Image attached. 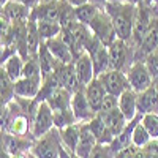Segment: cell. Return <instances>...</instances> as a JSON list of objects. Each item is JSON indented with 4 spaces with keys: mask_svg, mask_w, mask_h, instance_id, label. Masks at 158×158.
<instances>
[{
    "mask_svg": "<svg viewBox=\"0 0 158 158\" xmlns=\"http://www.w3.org/2000/svg\"><path fill=\"white\" fill-rule=\"evenodd\" d=\"M60 16V0L59 2H48L40 3L36 8L32 10L30 19L33 21H49V22H59Z\"/></svg>",
    "mask_w": 158,
    "mask_h": 158,
    "instance_id": "18",
    "label": "cell"
},
{
    "mask_svg": "<svg viewBox=\"0 0 158 158\" xmlns=\"http://www.w3.org/2000/svg\"><path fill=\"white\" fill-rule=\"evenodd\" d=\"M104 11L112 19L117 38L130 43L131 38H133V30H135L136 5L131 2H106Z\"/></svg>",
    "mask_w": 158,
    "mask_h": 158,
    "instance_id": "1",
    "label": "cell"
},
{
    "mask_svg": "<svg viewBox=\"0 0 158 158\" xmlns=\"http://www.w3.org/2000/svg\"><path fill=\"white\" fill-rule=\"evenodd\" d=\"M74 71H76L79 84H81L82 87L89 85L97 77L95 76V68H94V62H92V57H90L89 52H85V54H82L79 59L74 60Z\"/></svg>",
    "mask_w": 158,
    "mask_h": 158,
    "instance_id": "12",
    "label": "cell"
},
{
    "mask_svg": "<svg viewBox=\"0 0 158 158\" xmlns=\"http://www.w3.org/2000/svg\"><path fill=\"white\" fill-rule=\"evenodd\" d=\"M152 141L150 135L147 133V130L144 128V125L141 123V118L139 122L135 125L133 130V136H131V146H135L136 149H144L146 146H149V142Z\"/></svg>",
    "mask_w": 158,
    "mask_h": 158,
    "instance_id": "32",
    "label": "cell"
},
{
    "mask_svg": "<svg viewBox=\"0 0 158 158\" xmlns=\"http://www.w3.org/2000/svg\"><path fill=\"white\" fill-rule=\"evenodd\" d=\"M49 52L52 56H54V59L62 63V65H70V63H74V57H73V52L70 49V46L63 41V40L60 36L54 38V40H49V41H44Z\"/></svg>",
    "mask_w": 158,
    "mask_h": 158,
    "instance_id": "16",
    "label": "cell"
},
{
    "mask_svg": "<svg viewBox=\"0 0 158 158\" xmlns=\"http://www.w3.org/2000/svg\"><path fill=\"white\" fill-rule=\"evenodd\" d=\"M59 133H60V141L63 147L74 155L79 144V136H81V123H73L63 130H59Z\"/></svg>",
    "mask_w": 158,
    "mask_h": 158,
    "instance_id": "24",
    "label": "cell"
},
{
    "mask_svg": "<svg viewBox=\"0 0 158 158\" xmlns=\"http://www.w3.org/2000/svg\"><path fill=\"white\" fill-rule=\"evenodd\" d=\"M98 146V141L95 135L92 133L89 123H81V136H79V144L74 156L77 158H90L94 149Z\"/></svg>",
    "mask_w": 158,
    "mask_h": 158,
    "instance_id": "13",
    "label": "cell"
},
{
    "mask_svg": "<svg viewBox=\"0 0 158 158\" xmlns=\"http://www.w3.org/2000/svg\"><path fill=\"white\" fill-rule=\"evenodd\" d=\"M33 141L29 136H13L10 133H2V149L10 155H22L32 150Z\"/></svg>",
    "mask_w": 158,
    "mask_h": 158,
    "instance_id": "10",
    "label": "cell"
},
{
    "mask_svg": "<svg viewBox=\"0 0 158 158\" xmlns=\"http://www.w3.org/2000/svg\"><path fill=\"white\" fill-rule=\"evenodd\" d=\"M87 52L92 57V62H94V68H95V76L97 77L111 70L109 49L104 46L97 36H94V40L90 41V44L87 48Z\"/></svg>",
    "mask_w": 158,
    "mask_h": 158,
    "instance_id": "7",
    "label": "cell"
},
{
    "mask_svg": "<svg viewBox=\"0 0 158 158\" xmlns=\"http://www.w3.org/2000/svg\"><path fill=\"white\" fill-rule=\"evenodd\" d=\"M24 62L25 60L19 54H16V56H13L11 59H8L5 63H0V70L5 71L13 82H16V81H19V79L22 77Z\"/></svg>",
    "mask_w": 158,
    "mask_h": 158,
    "instance_id": "26",
    "label": "cell"
},
{
    "mask_svg": "<svg viewBox=\"0 0 158 158\" xmlns=\"http://www.w3.org/2000/svg\"><path fill=\"white\" fill-rule=\"evenodd\" d=\"M108 49H109L111 70L127 73L131 65L135 63V48L123 40L117 38Z\"/></svg>",
    "mask_w": 158,
    "mask_h": 158,
    "instance_id": "2",
    "label": "cell"
},
{
    "mask_svg": "<svg viewBox=\"0 0 158 158\" xmlns=\"http://www.w3.org/2000/svg\"><path fill=\"white\" fill-rule=\"evenodd\" d=\"M108 2H131V0H108Z\"/></svg>",
    "mask_w": 158,
    "mask_h": 158,
    "instance_id": "44",
    "label": "cell"
},
{
    "mask_svg": "<svg viewBox=\"0 0 158 158\" xmlns=\"http://www.w3.org/2000/svg\"><path fill=\"white\" fill-rule=\"evenodd\" d=\"M11 158H29L27 153H22V155H11Z\"/></svg>",
    "mask_w": 158,
    "mask_h": 158,
    "instance_id": "42",
    "label": "cell"
},
{
    "mask_svg": "<svg viewBox=\"0 0 158 158\" xmlns=\"http://www.w3.org/2000/svg\"><path fill=\"white\" fill-rule=\"evenodd\" d=\"M76 11L74 6H71L67 0H60V16H59V24L62 29H68L73 24H76Z\"/></svg>",
    "mask_w": 158,
    "mask_h": 158,
    "instance_id": "31",
    "label": "cell"
},
{
    "mask_svg": "<svg viewBox=\"0 0 158 158\" xmlns=\"http://www.w3.org/2000/svg\"><path fill=\"white\" fill-rule=\"evenodd\" d=\"M54 128H56L54 111L51 109V106L46 101H41L38 104V109H36V112L33 115V120H32V138L38 139V138L48 135Z\"/></svg>",
    "mask_w": 158,
    "mask_h": 158,
    "instance_id": "5",
    "label": "cell"
},
{
    "mask_svg": "<svg viewBox=\"0 0 158 158\" xmlns=\"http://www.w3.org/2000/svg\"><path fill=\"white\" fill-rule=\"evenodd\" d=\"M138 112L141 115L158 112V90L155 85H152L142 94H138Z\"/></svg>",
    "mask_w": 158,
    "mask_h": 158,
    "instance_id": "20",
    "label": "cell"
},
{
    "mask_svg": "<svg viewBox=\"0 0 158 158\" xmlns=\"http://www.w3.org/2000/svg\"><path fill=\"white\" fill-rule=\"evenodd\" d=\"M136 150H138V149H136L135 146H131V147H128V149H123V150H120L118 153H115L114 158H135Z\"/></svg>",
    "mask_w": 158,
    "mask_h": 158,
    "instance_id": "38",
    "label": "cell"
},
{
    "mask_svg": "<svg viewBox=\"0 0 158 158\" xmlns=\"http://www.w3.org/2000/svg\"><path fill=\"white\" fill-rule=\"evenodd\" d=\"M15 2H19V0H15Z\"/></svg>",
    "mask_w": 158,
    "mask_h": 158,
    "instance_id": "48",
    "label": "cell"
},
{
    "mask_svg": "<svg viewBox=\"0 0 158 158\" xmlns=\"http://www.w3.org/2000/svg\"><path fill=\"white\" fill-rule=\"evenodd\" d=\"M144 63H146L147 70L150 71L153 81H155V79H158V49L144 59Z\"/></svg>",
    "mask_w": 158,
    "mask_h": 158,
    "instance_id": "35",
    "label": "cell"
},
{
    "mask_svg": "<svg viewBox=\"0 0 158 158\" xmlns=\"http://www.w3.org/2000/svg\"><path fill=\"white\" fill-rule=\"evenodd\" d=\"M21 3H24L27 8H30V10H33V8H36L40 3H41V0H19Z\"/></svg>",
    "mask_w": 158,
    "mask_h": 158,
    "instance_id": "39",
    "label": "cell"
},
{
    "mask_svg": "<svg viewBox=\"0 0 158 158\" xmlns=\"http://www.w3.org/2000/svg\"><path fill=\"white\" fill-rule=\"evenodd\" d=\"M8 2H10V0H0V5H2V6H3V5H6Z\"/></svg>",
    "mask_w": 158,
    "mask_h": 158,
    "instance_id": "45",
    "label": "cell"
},
{
    "mask_svg": "<svg viewBox=\"0 0 158 158\" xmlns=\"http://www.w3.org/2000/svg\"><path fill=\"white\" fill-rule=\"evenodd\" d=\"M118 109L122 111L125 118L128 122H131L133 118L139 115L138 112V94L133 92L131 89L125 90L123 94L118 97Z\"/></svg>",
    "mask_w": 158,
    "mask_h": 158,
    "instance_id": "19",
    "label": "cell"
},
{
    "mask_svg": "<svg viewBox=\"0 0 158 158\" xmlns=\"http://www.w3.org/2000/svg\"><path fill=\"white\" fill-rule=\"evenodd\" d=\"M67 2H68L71 6L77 8V6H82V5H85V3H90L92 0H67Z\"/></svg>",
    "mask_w": 158,
    "mask_h": 158,
    "instance_id": "40",
    "label": "cell"
},
{
    "mask_svg": "<svg viewBox=\"0 0 158 158\" xmlns=\"http://www.w3.org/2000/svg\"><path fill=\"white\" fill-rule=\"evenodd\" d=\"M38 32L41 36L43 41H49V40H54L57 36H60L62 33V25L59 22H49V21H38Z\"/></svg>",
    "mask_w": 158,
    "mask_h": 158,
    "instance_id": "29",
    "label": "cell"
},
{
    "mask_svg": "<svg viewBox=\"0 0 158 158\" xmlns=\"http://www.w3.org/2000/svg\"><path fill=\"white\" fill-rule=\"evenodd\" d=\"M89 127L92 130V133L95 135L98 144H101V146H111V144L114 142V135L111 133V130L106 127V123H104V120L97 114V117H94L92 120L89 122Z\"/></svg>",
    "mask_w": 158,
    "mask_h": 158,
    "instance_id": "23",
    "label": "cell"
},
{
    "mask_svg": "<svg viewBox=\"0 0 158 158\" xmlns=\"http://www.w3.org/2000/svg\"><path fill=\"white\" fill-rule=\"evenodd\" d=\"M98 79L101 81V84L106 89L108 95H114V97H120L125 90L130 89V82L127 73L123 71H117V70H109L106 73H103L101 76H98Z\"/></svg>",
    "mask_w": 158,
    "mask_h": 158,
    "instance_id": "8",
    "label": "cell"
},
{
    "mask_svg": "<svg viewBox=\"0 0 158 158\" xmlns=\"http://www.w3.org/2000/svg\"><path fill=\"white\" fill-rule=\"evenodd\" d=\"M101 10H103V6H100V5H97V3H94V2L85 3V5H82V6L74 8V11H76V19H77V22L89 25V24L92 22V19H94Z\"/></svg>",
    "mask_w": 158,
    "mask_h": 158,
    "instance_id": "28",
    "label": "cell"
},
{
    "mask_svg": "<svg viewBox=\"0 0 158 158\" xmlns=\"http://www.w3.org/2000/svg\"><path fill=\"white\" fill-rule=\"evenodd\" d=\"M43 85V77H21L15 82V94L22 98H36Z\"/></svg>",
    "mask_w": 158,
    "mask_h": 158,
    "instance_id": "14",
    "label": "cell"
},
{
    "mask_svg": "<svg viewBox=\"0 0 158 158\" xmlns=\"http://www.w3.org/2000/svg\"><path fill=\"white\" fill-rule=\"evenodd\" d=\"M84 92H85V97H87V101L90 104V108L94 109L97 114L100 112L101 109V104H103V100L106 98V89L101 84V81L98 77H95L89 85L84 87Z\"/></svg>",
    "mask_w": 158,
    "mask_h": 158,
    "instance_id": "17",
    "label": "cell"
},
{
    "mask_svg": "<svg viewBox=\"0 0 158 158\" xmlns=\"http://www.w3.org/2000/svg\"><path fill=\"white\" fill-rule=\"evenodd\" d=\"M22 77H43L41 68H40V62H38V56H32L24 62Z\"/></svg>",
    "mask_w": 158,
    "mask_h": 158,
    "instance_id": "34",
    "label": "cell"
},
{
    "mask_svg": "<svg viewBox=\"0 0 158 158\" xmlns=\"http://www.w3.org/2000/svg\"><path fill=\"white\" fill-rule=\"evenodd\" d=\"M0 95H2V106H6L10 101L15 100V82L8 77L5 71L0 70Z\"/></svg>",
    "mask_w": 158,
    "mask_h": 158,
    "instance_id": "30",
    "label": "cell"
},
{
    "mask_svg": "<svg viewBox=\"0 0 158 158\" xmlns=\"http://www.w3.org/2000/svg\"><path fill=\"white\" fill-rule=\"evenodd\" d=\"M27 156H29V158H36V156H35V155H32V153H30V152H29V153H27Z\"/></svg>",
    "mask_w": 158,
    "mask_h": 158,
    "instance_id": "47",
    "label": "cell"
},
{
    "mask_svg": "<svg viewBox=\"0 0 158 158\" xmlns=\"http://www.w3.org/2000/svg\"><path fill=\"white\" fill-rule=\"evenodd\" d=\"M98 115L104 120V123H106V127L111 130V133L114 135V138H117L125 130V127L128 125V120L125 118V115L122 114V111L118 108H115V109H112L109 112L98 114Z\"/></svg>",
    "mask_w": 158,
    "mask_h": 158,
    "instance_id": "22",
    "label": "cell"
},
{
    "mask_svg": "<svg viewBox=\"0 0 158 158\" xmlns=\"http://www.w3.org/2000/svg\"><path fill=\"white\" fill-rule=\"evenodd\" d=\"M89 27H90L92 33H94L106 48H109L117 40V33H115V27L112 24V19L109 18L108 13L104 11V8L92 19Z\"/></svg>",
    "mask_w": 158,
    "mask_h": 158,
    "instance_id": "4",
    "label": "cell"
},
{
    "mask_svg": "<svg viewBox=\"0 0 158 158\" xmlns=\"http://www.w3.org/2000/svg\"><path fill=\"white\" fill-rule=\"evenodd\" d=\"M43 3H48V2H59V0H41Z\"/></svg>",
    "mask_w": 158,
    "mask_h": 158,
    "instance_id": "46",
    "label": "cell"
},
{
    "mask_svg": "<svg viewBox=\"0 0 158 158\" xmlns=\"http://www.w3.org/2000/svg\"><path fill=\"white\" fill-rule=\"evenodd\" d=\"M74 158H77V156H74Z\"/></svg>",
    "mask_w": 158,
    "mask_h": 158,
    "instance_id": "49",
    "label": "cell"
},
{
    "mask_svg": "<svg viewBox=\"0 0 158 158\" xmlns=\"http://www.w3.org/2000/svg\"><path fill=\"white\" fill-rule=\"evenodd\" d=\"M38 62H40V68H41L43 79L46 76L54 73L56 68H57V65H59V62L54 59V56L49 52V49H48L44 41L41 43V48H40V51H38Z\"/></svg>",
    "mask_w": 158,
    "mask_h": 158,
    "instance_id": "25",
    "label": "cell"
},
{
    "mask_svg": "<svg viewBox=\"0 0 158 158\" xmlns=\"http://www.w3.org/2000/svg\"><path fill=\"white\" fill-rule=\"evenodd\" d=\"M71 111L74 114V118L77 123H89L94 117H97V112L90 108L87 101L84 87H81L77 92H74L71 97Z\"/></svg>",
    "mask_w": 158,
    "mask_h": 158,
    "instance_id": "9",
    "label": "cell"
},
{
    "mask_svg": "<svg viewBox=\"0 0 158 158\" xmlns=\"http://www.w3.org/2000/svg\"><path fill=\"white\" fill-rule=\"evenodd\" d=\"M30 15H32L30 8H27L21 2H15V0H10L6 5L2 6V11H0V16L8 19L11 24L13 22H21V21H29Z\"/></svg>",
    "mask_w": 158,
    "mask_h": 158,
    "instance_id": "15",
    "label": "cell"
},
{
    "mask_svg": "<svg viewBox=\"0 0 158 158\" xmlns=\"http://www.w3.org/2000/svg\"><path fill=\"white\" fill-rule=\"evenodd\" d=\"M71 97H73L71 92L59 87L54 94L46 100V103L51 106V109L54 111V114L67 112V111H71Z\"/></svg>",
    "mask_w": 158,
    "mask_h": 158,
    "instance_id": "21",
    "label": "cell"
},
{
    "mask_svg": "<svg viewBox=\"0 0 158 158\" xmlns=\"http://www.w3.org/2000/svg\"><path fill=\"white\" fill-rule=\"evenodd\" d=\"M141 123L147 130L152 139H158V112H150L141 115Z\"/></svg>",
    "mask_w": 158,
    "mask_h": 158,
    "instance_id": "33",
    "label": "cell"
},
{
    "mask_svg": "<svg viewBox=\"0 0 158 158\" xmlns=\"http://www.w3.org/2000/svg\"><path fill=\"white\" fill-rule=\"evenodd\" d=\"M141 2H146L147 3V2H150V0H131V3H135V5L136 3H141Z\"/></svg>",
    "mask_w": 158,
    "mask_h": 158,
    "instance_id": "43",
    "label": "cell"
},
{
    "mask_svg": "<svg viewBox=\"0 0 158 158\" xmlns=\"http://www.w3.org/2000/svg\"><path fill=\"white\" fill-rule=\"evenodd\" d=\"M114 156L115 155H114L111 146H101V144H98L90 155V158H114Z\"/></svg>",
    "mask_w": 158,
    "mask_h": 158,
    "instance_id": "36",
    "label": "cell"
},
{
    "mask_svg": "<svg viewBox=\"0 0 158 158\" xmlns=\"http://www.w3.org/2000/svg\"><path fill=\"white\" fill-rule=\"evenodd\" d=\"M54 73L57 76V81H59L60 87L71 92V94H74V92H77L82 87L77 81V76H76V71H74V63H70V65L59 63Z\"/></svg>",
    "mask_w": 158,
    "mask_h": 158,
    "instance_id": "11",
    "label": "cell"
},
{
    "mask_svg": "<svg viewBox=\"0 0 158 158\" xmlns=\"http://www.w3.org/2000/svg\"><path fill=\"white\" fill-rule=\"evenodd\" d=\"M60 149H62L60 133L57 128H54L48 135L33 141L30 153L35 155L36 158H60Z\"/></svg>",
    "mask_w": 158,
    "mask_h": 158,
    "instance_id": "3",
    "label": "cell"
},
{
    "mask_svg": "<svg viewBox=\"0 0 158 158\" xmlns=\"http://www.w3.org/2000/svg\"><path fill=\"white\" fill-rule=\"evenodd\" d=\"M127 77L130 82V89L136 94H142L153 85V77L144 62H135L131 65L127 71Z\"/></svg>",
    "mask_w": 158,
    "mask_h": 158,
    "instance_id": "6",
    "label": "cell"
},
{
    "mask_svg": "<svg viewBox=\"0 0 158 158\" xmlns=\"http://www.w3.org/2000/svg\"><path fill=\"white\" fill-rule=\"evenodd\" d=\"M118 108V98L114 97V95H106V98L103 100V104H101V109L98 114H103V112H109L112 109Z\"/></svg>",
    "mask_w": 158,
    "mask_h": 158,
    "instance_id": "37",
    "label": "cell"
},
{
    "mask_svg": "<svg viewBox=\"0 0 158 158\" xmlns=\"http://www.w3.org/2000/svg\"><path fill=\"white\" fill-rule=\"evenodd\" d=\"M0 158H11V155H10L6 150L2 149V150H0Z\"/></svg>",
    "mask_w": 158,
    "mask_h": 158,
    "instance_id": "41",
    "label": "cell"
},
{
    "mask_svg": "<svg viewBox=\"0 0 158 158\" xmlns=\"http://www.w3.org/2000/svg\"><path fill=\"white\" fill-rule=\"evenodd\" d=\"M41 43H43V40H41V36H40L36 21L29 19L27 21V48H29L30 57L38 56V51H40V48H41Z\"/></svg>",
    "mask_w": 158,
    "mask_h": 158,
    "instance_id": "27",
    "label": "cell"
}]
</instances>
